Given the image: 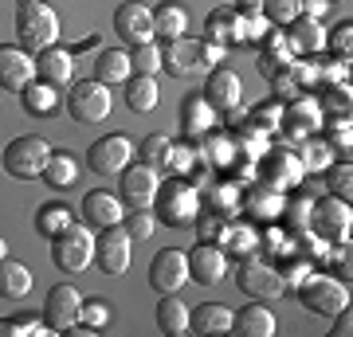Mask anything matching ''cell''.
Here are the masks:
<instances>
[{"instance_id": "1", "label": "cell", "mask_w": 353, "mask_h": 337, "mask_svg": "<svg viewBox=\"0 0 353 337\" xmlns=\"http://www.w3.org/2000/svg\"><path fill=\"white\" fill-rule=\"evenodd\" d=\"M153 208H157V220L165 227H192L196 216H201V192L192 181L185 176H173V181H161L157 185V196H153Z\"/></svg>"}, {"instance_id": "2", "label": "cell", "mask_w": 353, "mask_h": 337, "mask_svg": "<svg viewBox=\"0 0 353 337\" xmlns=\"http://www.w3.org/2000/svg\"><path fill=\"white\" fill-rule=\"evenodd\" d=\"M16 36L24 51H43L59 43V16L43 0H20L16 4Z\"/></svg>"}, {"instance_id": "3", "label": "cell", "mask_w": 353, "mask_h": 337, "mask_svg": "<svg viewBox=\"0 0 353 337\" xmlns=\"http://www.w3.org/2000/svg\"><path fill=\"white\" fill-rule=\"evenodd\" d=\"M51 263L63 275H83L94 263V227L90 224H67L51 239Z\"/></svg>"}, {"instance_id": "4", "label": "cell", "mask_w": 353, "mask_h": 337, "mask_svg": "<svg viewBox=\"0 0 353 337\" xmlns=\"http://www.w3.org/2000/svg\"><path fill=\"white\" fill-rule=\"evenodd\" d=\"M51 157V145L39 134H24V138H12L0 153V165H4V173L16 176V181H32V176L43 173V165Z\"/></svg>"}, {"instance_id": "5", "label": "cell", "mask_w": 353, "mask_h": 337, "mask_svg": "<svg viewBox=\"0 0 353 337\" xmlns=\"http://www.w3.org/2000/svg\"><path fill=\"white\" fill-rule=\"evenodd\" d=\"M294 294H299V302H303L306 310L322 314V318H334L338 310L350 306V283H341L334 275H314V271L306 275V283Z\"/></svg>"}, {"instance_id": "6", "label": "cell", "mask_w": 353, "mask_h": 337, "mask_svg": "<svg viewBox=\"0 0 353 337\" xmlns=\"http://www.w3.org/2000/svg\"><path fill=\"white\" fill-rule=\"evenodd\" d=\"M110 87L106 83H99V79H83V83H75L71 87V94H67V114L75 118L79 125H99L110 118Z\"/></svg>"}, {"instance_id": "7", "label": "cell", "mask_w": 353, "mask_h": 337, "mask_svg": "<svg viewBox=\"0 0 353 337\" xmlns=\"http://www.w3.org/2000/svg\"><path fill=\"white\" fill-rule=\"evenodd\" d=\"M353 227V208L341 196H322L310 204V232L322 236L326 243H350Z\"/></svg>"}, {"instance_id": "8", "label": "cell", "mask_w": 353, "mask_h": 337, "mask_svg": "<svg viewBox=\"0 0 353 337\" xmlns=\"http://www.w3.org/2000/svg\"><path fill=\"white\" fill-rule=\"evenodd\" d=\"M134 157H138V145H134L126 134H106V138H99L87 150V165L99 176H118Z\"/></svg>"}, {"instance_id": "9", "label": "cell", "mask_w": 353, "mask_h": 337, "mask_svg": "<svg viewBox=\"0 0 353 337\" xmlns=\"http://www.w3.org/2000/svg\"><path fill=\"white\" fill-rule=\"evenodd\" d=\"M236 287L248 294V298H259V302H271V298H283V275H279L271 263L263 259H248L240 263V275H236Z\"/></svg>"}, {"instance_id": "10", "label": "cell", "mask_w": 353, "mask_h": 337, "mask_svg": "<svg viewBox=\"0 0 353 337\" xmlns=\"http://www.w3.org/2000/svg\"><path fill=\"white\" fill-rule=\"evenodd\" d=\"M130 232L122 224L102 227L94 236V263H99L102 275H126L130 271Z\"/></svg>"}, {"instance_id": "11", "label": "cell", "mask_w": 353, "mask_h": 337, "mask_svg": "<svg viewBox=\"0 0 353 337\" xmlns=\"http://www.w3.org/2000/svg\"><path fill=\"white\" fill-rule=\"evenodd\" d=\"M185 283H189V255L176 251V247L157 251L150 263V287L157 294H176Z\"/></svg>"}, {"instance_id": "12", "label": "cell", "mask_w": 353, "mask_h": 337, "mask_svg": "<svg viewBox=\"0 0 353 337\" xmlns=\"http://www.w3.org/2000/svg\"><path fill=\"white\" fill-rule=\"evenodd\" d=\"M122 200H126V208H153V196H157V185H161V176L157 169L145 161H130L122 169Z\"/></svg>"}, {"instance_id": "13", "label": "cell", "mask_w": 353, "mask_h": 337, "mask_svg": "<svg viewBox=\"0 0 353 337\" xmlns=\"http://www.w3.org/2000/svg\"><path fill=\"white\" fill-rule=\"evenodd\" d=\"M114 32L126 39L130 48L138 43H153V8L150 4H138V0H126L118 12H114Z\"/></svg>"}, {"instance_id": "14", "label": "cell", "mask_w": 353, "mask_h": 337, "mask_svg": "<svg viewBox=\"0 0 353 337\" xmlns=\"http://www.w3.org/2000/svg\"><path fill=\"white\" fill-rule=\"evenodd\" d=\"M303 176H306V169H303V161H299V153H267L263 157V165H259V185H267V188H275V192H283V188H299L303 185Z\"/></svg>"}, {"instance_id": "15", "label": "cell", "mask_w": 353, "mask_h": 337, "mask_svg": "<svg viewBox=\"0 0 353 337\" xmlns=\"http://www.w3.org/2000/svg\"><path fill=\"white\" fill-rule=\"evenodd\" d=\"M201 94L212 102V110H216V114H228V110H240V102H243V83H240V75H236L232 67H212V71H208V83H204Z\"/></svg>"}, {"instance_id": "16", "label": "cell", "mask_w": 353, "mask_h": 337, "mask_svg": "<svg viewBox=\"0 0 353 337\" xmlns=\"http://www.w3.org/2000/svg\"><path fill=\"white\" fill-rule=\"evenodd\" d=\"M79 310H83V298L71 283H59V287L48 290V302H43V322L51 325V334H63L71 322H79Z\"/></svg>"}, {"instance_id": "17", "label": "cell", "mask_w": 353, "mask_h": 337, "mask_svg": "<svg viewBox=\"0 0 353 337\" xmlns=\"http://www.w3.org/2000/svg\"><path fill=\"white\" fill-rule=\"evenodd\" d=\"M318 125H322V102H314L310 94H303V99H294L290 106H283V130H287V138L294 145L306 138H314Z\"/></svg>"}, {"instance_id": "18", "label": "cell", "mask_w": 353, "mask_h": 337, "mask_svg": "<svg viewBox=\"0 0 353 337\" xmlns=\"http://www.w3.org/2000/svg\"><path fill=\"white\" fill-rule=\"evenodd\" d=\"M36 79V59L32 51L0 43V90H24Z\"/></svg>"}, {"instance_id": "19", "label": "cell", "mask_w": 353, "mask_h": 337, "mask_svg": "<svg viewBox=\"0 0 353 337\" xmlns=\"http://www.w3.org/2000/svg\"><path fill=\"white\" fill-rule=\"evenodd\" d=\"M228 271V255L216 243H196L189 251V278L196 287H216Z\"/></svg>"}, {"instance_id": "20", "label": "cell", "mask_w": 353, "mask_h": 337, "mask_svg": "<svg viewBox=\"0 0 353 337\" xmlns=\"http://www.w3.org/2000/svg\"><path fill=\"white\" fill-rule=\"evenodd\" d=\"M36 75L43 79V83H51V87L63 90L67 83H71V75H75V51L59 48V43L36 51Z\"/></svg>"}, {"instance_id": "21", "label": "cell", "mask_w": 353, "mask_h": 337, "mask_svg": "<svg viewBox=\"0 0 353 337\" xmlns=\"http://www.w3.org/2000/svg\"><path fill=\"white\" fill-rule=\"evenodd\" d=\"M216 118L220 114L212 110V102L204 94H185V102H181V130H185V138H208L216 130Z\"/></svg>"}, {"instance_id": "22", "label": "cell", "mask_w": 353, "mask_h": 337, "mask_svg": "<svg viewBox=\"0 0 353 337\" xmlns=\"http://www.w3.org/2000/svg\"><path fill=\"white\" fill-rule=\"evenodd\" d=\"M83 220H87L90 227H114L122 224V196H114V192H102V188H94V192H87L83 196Z\"/></svg>"}, {"instance_id": "23", "label": "cell", "mask_w": 353, "mask_h": 337, "mask_svg": "<svg viewBox=\"0 0 353 337\" xmlns=\"http://www.w3.org/2000/svg\"><path fill=\"white\" fill-rule=\"evenodd\" d=\"M232 334L240 337H275V314L255 298L243 310H232Z\"/></svg>"}, {"instance_id": "24", "label": "cell", "mask_w": 353, "mask_h": 337, "mask_svg": "<svg viewBox=\"0 0 353 337\" xmlns=\"http://www.w3.org/2000/svg\"><path fill=\"white\" fill-rule=\"evenodd\" d=\"M161 71H169L173 79L196 75V39H189V36L165 39V48H161Z\"/></svg>"}, {"instance_id": "25", "label": "cell", "mask_w": 353, "mask_h": 337, "mask_svg": "<svg viewBox=\"0 0 353 337\" xmlns=\"http://www.w3.org/2000/svg\"><path fill=\"white\" fill-rule=\"evenodd\" d=\"M189 334H196V337L232 334V310L220 306V302H201L196 310H189Z\"/></svg>"}, {"instance_id": "26", "label": "cell", "mask_w": 353, "mask_h": 337, "mask_svg": "<svg viewBox=\"0 0 353 337\" xmlns=\"http://www.w3.org/2000/svg\"><path fill=\"white\" fill-rule=\"evenodd\" d=\"M287 43H290L294 55H318V51L326 48V32H322V24L310 20V16H294L287 24Z\"/></svg>"}, {"instance_id": "27", "label": "cell", "mask_w": 353, "mask_h": 337, "mask_svg": "<svg viewBox=\"0 0 353 337\" xmlns=\"http://www.w3.org/2000/svg\"><path fill=\"white\" fill-rule=\"evenodd\" d=\"M290 63H294V51H290L287 36L271 28L267 39H263V51H259V75L275 79V75H283V71H290Z\"/></svg>"}, {"instance_id": "28", "label": "cell", "mask_w": 353, "mask_h": 337, "mask_svg": "<svg viewBox=\"0 0 353 337\" xmlns=\"http://www.w3.org/2000/svg\"><path fill=\"white\" fill-rule=\"evenodd\" d=\"M216 247L224 251V255H236V259H248L259 251V236H255L252 224H220V236H216Z\"/></svg>"}, {"instance_id": "29", "label": "cell", "mask_w": 353, "mask_h": 337, "mask_svg": "<svg viewBox=\"0 0 353 337\" xmlns=\"http://www.w3.org/2000/svg\"><path fill=\"white\" fill-rule=\"evenodd\" d=\"M189 32V12L181 0H161L153 8V36L157 39H176Z\"/></svg>"}, {"instance_id": "30", "label": "cell", "mask_w": 353, "mask_h": 337, "mask_svg": "<svg viewBox=\"0 0 353 337\" xmlns=\"http://www.w3.org/2000/svg\"><path fill=\"white\" fill-rule=\"evenodd\" d=\"M157 102H161L157 75H130V79H126V106H130L134 114L157 110Z\"/></svg>"}, {"instance_id": "31", "label": "cell", "mask_w": 353, "mask_h": 337, "mask_svg": "<svg viewBox=\"0 0 353 337\" xmlns=\"http://www.w3.org/2000/svg\"><path fill=\"white\" fill-rule=\"evenodd\" d=\"M43 181H48V188H71L79 181V161H75V153L71 150H51V157H48V165H43Z\"/></svg>"}, {"instance_id": "32", "label": "cell", "mask_w": 353, "mask_h": 337, "mask_svg": "<svg viewBox=\"0 0 353 337\" xmlns=\"http://www.w3.org/2000/svg\"><path fill=\"white\" fill-rule=\"evenodd\" d=\"M283 204H287L283 192H275V188H267V185H252L243 192V208L252 212V220H279Z\"/></svg>"}, {"instance_id": "33", "label": "cell", "mask_w": 353, "mask_h": 337, "mask_svg": "<svg viewBox=\"0 0 353 337\" xmlns=\"http://www.w3.org/2000/svg\"><path fill=\"white\" fill-rule=\"evenodd\" d=\"M24 110L28 114H36V118H48V114H55L59 106H63V94H59V87H51V83H43V79H32L24 90Z\"/></svg>"}, {"instance_id": "34", "label": "cell", "mask_w": 353, "mask_h": 337, "mask_svg": "<svg viewBox=\"0 0 353 337\" xmlns=\"http://www.w3.org/2000/svg\"><path fill=\"white\" fill-rule=\"evenodd\" d=\"M32 271H28L20 259H12V255H4L0 259V298H24L28 290H32Z\"/></svg>"}, {"instance_id": "35", "label": "cell", "mask_w": 353, "mask_h": 337, "mask_svg": "<svg viewBox=\"0 0 353 337\" xmlns=\"http://www.w3.org/2000/svg\"><path fill=\"white\" fill-rule=\"evenodd\" d=\"M157 329L165 337L189 334V306L176 298V294H161V302H157Z\"/></svg>"}, {"instance_id": "36", "label": "cell", "mask_w": 353, "mask_h": 337, "mask_svg": "<svg viewBox=\"0 0 353 337\" xmlns=\"http://www.w3.org/2000/svg\"><path fill=\"white\" fill-rule=\"evenodd\" d=\"M236 32H240V12L228 4V8H212L208 20H204V39H212V43H236Z\"/></svg>"}, {"instance_id": "37", "label": "cell", "mask_w": 353, "mask_h": 337, "mask_svg": "<svg viewBox=\"0 0 353 337\" xmlns=\"http://www.w3.org/2000/svg\"><path fill=\"white\" fill-rule=\"evenodd\" d=\"M130 75H134V71H130V55L126 51H118V48L99 51V63H94V79H99V83L114 87V83H126Z\"/></svg>"}, {"instance_id": "38", "label": "cell", "mask_w": 353, "mask_h": 337, "mask_svg": "<svg viewBox=\"0 0 353 337\" xmlns=\"http://www.w3.org/2000/svg\"><path fill=\"white\" fill-rule=\"evenodd\" d=\"M67 224H75V216H71V208H67V204H43V208L36 212L39 236H48V239H55Z\"/></svg>"}, {"instance_id": "39", "label": "cell", "mask_w": 353, "mask_h": 337, "mask_svg": "<svg viewBox=\"0 0 353 337\" xmlns=\"http://www.w3.org/2000/svg\"><path fill=\"white\" fill-rule=\"evenodd\" d=\"M299 145H303V157H299V161H303L306 173H322V169H330V165H334V157H338V153H334V145H330L326 138H322V141L306 138V141H299Z\"/></svg>"}, {"instance_id": "40", "label": "cell", "mask_w": 353, "mask_h": 337, "mask_svg": "<svg viewBox=\"0 0 353 337\" xmlns=\"http://www.w3.org/2000/svg\"><path fill=\"white\" fill-rule=\"evenodd\" d=\"M130 71H134V75H157V71H161V48H157V43H138V48H130Z\"/></svg>"}, {"instance_id": "41", "label": "cell", "mask_w": 353, "mask_h": 337, "mask_svg": "<svg viewBox=\"0 0 353 337\" xmlns=\"http://www.w3.org/2000/svg\"><path fill=\"white\" fill-rule=\"evenodd\" d=\"M326 141L334 145V153H345L350 157L353 150V125H350V114H334L326 122Z\"/></svg>"}, {"instance_id": "42", "label": "cell", "mask_w": 353, "mask_h": 337, "mask_svg": "<svg viewBox=\"0 0 353 337\" xmlns=\"http://www.w3.org/2000/svg\"><path fill=\"white\" fill-rule=\"evenodd\" d=\"M271 20L263 12H252V16H240V32H236V43H263L267 32H271Z\"/></svg>"}, {"instance_id": "43", "label": "cell", "mask_w": 353, "mask_h": 337, "mask_svg": "<svg viewBox=\"0 0 353 337\" xmlns=\"http://www.w3.org/2000/svg\"><path fill=\"white\" fill-rule=\"evenodd\" d=\"M122 227L130 232V239L138 243V239H150L153 227H157V216L150 208H130V216H122Z\"/></svg>"}, {"instance_id": "44", "label": "cell", "mask_w": 353, "mask_h": 337, "mask_svg": "<svg viewBox=\"0 0 353 337\" xmlns=\"http://www.w3.org/2000/svg\"><path fill=\"white\" fill-rule=\"evenodd\" d=\"M263 16L275 28H287L294 16H303V0H263Z\"/></svg>"}, {"instance_id": "45", "label": "cell", "mask_w": 353, "mask_h": 337, "mask_svg": "<svg viewBox=\"0 0 353 337\" xmlns=\"http://www.w3.org/2000/svg\"><path fill=\"white\" fill-rule=\"evenodd\" d=\"M248 122L259 130V134H271V130H279L283 125V102H263V106H255L252 114H248Z\"/></svg>"}, {"instance_id": "46", "label": "cell", "mask_w": 353, "mask_h": 337, "mask_svg": "<svg viewBox=\"0 0 353 337\" xmlns=\"http://www.w3.org/2000/svg\"><path fill=\"white\" fill-rule=\"evenodd\" d=\"M169 145H173V141L165 138V134H150V138L138 145V157H141L145 165H153V169H157V165H165V153H169Z\"/></svg>"}, {"instance_id": "47", "label": "cell", "mask_w": 353, "mask_h": 337, "mask_svg": "<svg viewBox=\"0 0 353 337\" xmlns=\"http://www.w3.org/2000/svg\"><path fill=\"white\" fill-rule=\"evenodd\" d=\"M192 165H196V153H192L189 145H169L161 169H169L173 176H185V173H192Z\"/></svg>"}, {"instance_id": "48", "label": "cell", "mask_w": 353, "mask_h": 337, "mask_svg": "<svg viewBox=\"0 0 353 337\" xmlns=\"http://www.w3.org/2000/svg\"><path fill=\"white\" fill-rule=\"evenodd\" d=\"M353 165L350 161H338V165H330V196H341V200H350L353 192Z\"/></svg>"}, {"instance_id": "49", "label": "cell", "mask_w": 353, "mask_h": 337, "mask_svg": "<svg viewBox=\"0 0 353 337\" xmlns=\"http://www.w3.org/2000/svg\"><path fill=\"white\" fill-rule=\"evenodd\" d=\"M283 212H287V227H290V232H306V227H310V200H306V196L287 200V204H283Z\"/></svg>"}, {"instance_id": "50", "label": "cell", "mask_w": 353, "mask_h": 337, "mask_svg": "<svg viewBox=\"0 0 353 337\" xmlns=\"http://www.w3.org/2000/svg\"><path fill=\"white\" fill-rule=\"evenodd\" d=\"M326 48L334 51L338 59H350V51H353V24H350V20L330 32V36H326Z\"/></svg>"}, {"instance_id": "51", "label": "cell", "mask_w": 353, "mask_h": 337, "mask_svg": "<svg viewBox=\"0 0 353 337\" xmlns=\"http://www.w3.org/2000/svg\"><path fill=\"white\" fill-rule=\"evenodd\" d=\"M224 63V48L212 39H196V71H212Z\"/></svg>"}, {"instance_id": "52", "label": "cell", "mask_w": 353, "mask_h": 337, "mask_svg": "<svg viewBox=\"0 0 353 337\" xmlns=\"http://www.w3.org/2000/svg\"><path fill=\"white\" fill-rule=\"evenodd\" d=\"M79 322H87V325H94V329H102V325L110 322V306H106L102 298L83 302V310H79Z\"/></svg>"}, {"instance_id": "53", "label": "cell", "mask_w": 353, "mask_h": 337, "mask_svg": "<svg viewBox=\"0 0 353 337\" xmlns=\"http://www.w3.org/2000/svg\"><path fill=\"white\" fill-rule=\"evenodd\" d=\"M326 259L334 263V278H341V283H350V275H353V267H350V243H334Z\"/></svg>"}, {"instance_id": "54", "label": "cell", "mask_w": 353, "mask_h": 337, "mask_svg": "<svg viewBox=\"0 0 353 337\" xmlns=\"http://www.w3.org/2000/svg\"><path fill=\"white\" fill-rule=\"evenodd\" d=\"M271 87H275V94H279V102H294V99H303L306 90L294 83V75L290 71H283V75H275L271 79Z\"/></svg>"}, {"instance_id": "55", "label": "cell", "mask_w": 353, "mask_h": 337, "mask_svg": "<svg viewBox=\"0 0 353 337\" xmlns=\"http://www.w3.org/2000/svg\"><path fill=\"white\" fill-rule=\"evenodd\" d=\"M279 275H283V287H287V290H299V287L306 283V275H310V263H306V259H294V263H287Z\"/></svg>"}, {"instance_id": "56", "label": "cell", "mask_w": 353, "mask_h": 337, "mask_svg": "<svg viewBox=\"0 0 353 337\" xmlns=\"http://www.w3.org/2000/svg\"><path fill=\"white\" fill-rule=\"evenodd\" d=\"M240 200H243L240 185H216V192H212V204H216V208H224V212L240 208Z\"/></svg>"}, {"instance_id": "57", "label": "cell", "mask_w": 353, "mask_h": 337, "mask_svg": "<svg viewBox=\"0 0 353 337\" xmlns=\"http://www.w3.org/2000/svg\"><path fill=\"white\" fill-rule=\"evenodd\" d=\"M196 236H201V243H216V236H220V220L216 216H196Z\"/></svg>"}, {"instance_id": "58", "label": "cell", "mask_w": 353, "mask_h": 337, "mask_svg": "<svg viewBox=\"0 0 353 337\" xmlns=\"http://www.w3.org/2000/svg\"><path fill=\"white\" fill-rule=\"evenodd\" d=\"M353 334V318H350V306L334 314V337H350Z\"/></svg>"}, {"instance_id": "59", "label": "cell", "mask_w": 353, "mask_h": 337, "mask_svg": "<svg viewBox=\"0 0 353 337\" xmlns=\"http://www.w3.org/2000/svg\"><path fill=\"white\" fill-rule=\"evenodd\" d=\"M20 322H24V337H48L51 334V325L39 322V318H20Z\"/></svg>"}, {"instance_id": "60", "label": "cell", "mask_w": 353, "mask_h": 337, "mask_svg": "<svg viewBox=\"0 0 353 337\" xmlns=\"http://www.w3.org/2000/svg\"><path fill=\"white\" fill-rule=\"evenodd\" d=\"M326 12H330V0H303V16H310V20H322Z\"/></svg>"}, {"instance_id": "61", "label": "cell", "mask_w": 353, "mask_h": 337, "mask_svg": "<svg viewBox=\"0 0 353 337\" xmlns=\"http://www.w3.org/2000/svg\"><path fill=\"white\" fill-rule=\"evenodd\" d=\"M0 337H24V322L20 318H0Z\"/></svg>"}, {"instance_id": "62", "label": "cell", "mask_w": 353, "mask_h": 337, "mask_svg": "<svg viewBox=\"0 0 353 337\" xmlns=\"http://www.w3.org/2000/svg\"><path fill=\"white\" fill-rule=\"evenodd\" d=\"M232 8L240 16H252V12H263V0H232Z\"/></svg>"}, {"instance_id": "63", "label": "cell", "mask_w": 353, "mask_h": 337, "mask_svg": "<svg viewBox=\"0 0 353 337\" xmlns=\"http://www.w3.org/2000/svg\"><path fill=\"white\" fill-rule=\"evenodd\" d=\"M4 255H8V243H4V236H0V259H4Z\"/></svg>"}]
</instances>
